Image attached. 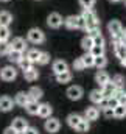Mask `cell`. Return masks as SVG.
<instances>
[{
  "label": "cell",
  "instance_id": "obj_22",
  "mask_svg": "<svg viewBox=\"0 0 126 134\" xmlns=\"http://www.w3.org/2000/svg\"><path fill=\"white\" fill-rule=\"evenodd\" d=\"M62 24L68 30H76V16H68L62 20Z\"/></svg>",
  "mask_w": 126,
  "mask_h": 134
},
{
  "label": "cell",
  "instance_id": "obj_8",
  "mask_svg": "<svg viewBox=\"0 0 126 134\" xmlns=\"http://www.w3.org/2000/svg\"><path fill=\"white\" fill-rule=\"evenodd\" d=\"M17 133H24L27 128H28V123H27V120L25 119H22V117H17V119H14L13 120V125H11Z\"/></svg>",
  "mask_w": 126,
  "mask_h": 134
},
{
  "label": "cell",
  "instance_id": "obj_13",
  "mask_svg": "<svg viewBox=\"0 0 126 134\" xmlns=\"http://www.w3.org/2000/svg\"><path fill=\"white\" fill-rule=\"evenodd\" d=\"M13 109V100L9 98V97H0V111H3V112H8V111H11Z\"/></svg>",
  "mask_w": 126,
  "mask_h": 134
},
{
  "label": "cell",
  "instance_id": "obj_23",
  "mask_svg": "<svg viewBox=\"0 0 126 134\" xmlns=\"http://www.w3.org/2000/svg\"><path fill=\"white\" fill-rule=\"evenodd\" d=\"M28 94H25V92H19L17 95H16V98H14V101H16V104H19V106H25L27 103H28Z\"/></svg>",
  "mask_w": 126,
  "mask_h": 134
},
{
  "label": "cell",
  "instance_id": "obj_17",
  "mask_svg": "<svg viewBox=\"0 0 126 134\" xmlns=\"http://www.w3.org/2000/svg\"><path fill=\"white\" fill-rule=\"evenodd\" d=\"M37 76H39V72L36 69H33V67H30L28 70H24V78L27 81H36Z\"/></svg>",
  "mask_w": 126,
  "mask_h": 134
},
{
  "label": "cell",
  "instance_id": "obj_50",
  "mask_svg": "<svg viewBox=\"0 0 126 134\" xmlns=\"http://www.w3.org/2000/svg\"><path fill=\"white\" fill-rule=\"evenodd\" d=\"M123 33H125V34H126V28H125V31H123Z\"/></svg>",
  "mask_w": 126,
  "mask_h": 134
},
{
  "label": "cell",
  "instance_id": "obj_49",
  "mask_svg": "<svg viewBox=\"0 0 126 134\" xmlns=\"http://www.w3.org/2000/svg\"><path fill=\"white\" fill-rule=\"evenodd\" d=\"M0 2H9V0H0Z\"/></svg>",
  "mask_w": 126,
  "mask_h": 134
},
{
  "label": "cell",
  "instance_id": "obj_36",
  "mask_svg": "<svg viewBox=\"0 0 126 134\" xmlns=\"http://www.w3.org/2000/svg\"><path fill=\"white\" fill-rule=\"evenodd\" d=\"M81 59H83V63H84V66H86V67H92V66H94L95 56H92V55L87 52L86 55H83V56H81Z\"/></svg>",
  "mask_w": 126,
  "mask_h": 134
},
{
  "label": "cell",
  "instance_id": "obj_39",
  "mask_svg": "<svg viewBox=\"0 0 126 134\" xmlns=\"http://www.w3.org/2000/svg\"><path fill=\"white\" fill-rule=\"evenodd\" d=\"M76 28H79V30H86V20H84V17L79 14V16H76Z\"/></svg>",
  "mask_w": 126,
  "mask_h": 134
},
{
  "label": "cell",
  "instance_id": "obj_6",
  "mask_svg": "<svg viewBox=\"0 0 126 134\" xmlns=\"http://www.w3.org/2000/svg\"><path fill=\"white\" fill-rule=\"evenodd\" d=\"M67 97L70 100H79L83 97V89L79 86H70L67 89Z\"/></svg>",
  "mask_w": 126,
  "mask_h": 134
},
{
  "label": "cell",
  "instance_id": "obj_38",
  "mask_svg": "<svg viewBox=\"0 0 126 134\" xmlns=\"http://www.w3.org/2000/svg\"><path fill=\"white\" fill-rule=\"evenodd\" d=\"M41 66H45V64H48L50 63V55L48 53H45V52H41V56H39V61H37Z\"/></svg>",
  "mask_w": 126,
  "mask_h": 134
},
{
  "label": "cell",
  "instance_id": "obj_19",
  "mask_svg": "<svg viewBox=\"0 0 126 134\" xmlns=\"http://www.w3.org/2000/svg\"><path fill=\"white\" fill-rule=\"evenodd\" d=\"M81 120H83V117H81L79 114H70V115L67 117V123H68L72 128H76Z\"/></svg>",
  "mask_w": 126,
  "mask_h": 134
},
{
  "label": "cell",
  "instance_id": "obj_34",
  "mask_svg": "<svg viewBox=\"0 0 126 134\" xmlns=\"http://www.w3.org/2000/svg\"><path fill=\"white\" fill-rule=\"evenodd\" d=\"M107 64V59L104 58V55H101V56H95L94 59V66L98 67V69H103V67Z\"/></svg>",
  "mask_w": 126,
  "mask_h": 134
},
{
  "label": "cell",
  "instance_id": "obj_7",
  "mask_svg": "<svg viewBox=\"0 0 126 134\" xmlns=\"http://www.w3.org/2000/svg\"><path fill=\"white\" fill-rule=\"evenodd\" d=\"M11 48L24 53V52L27 50V42H25V39H24V37H14L13 42H11Z\"/></svg>",
  "mask_w": 126,
  "mask_h": 134
},
{
  "label": "cell",
  "instance_id": "obj_33",
  "mask_svg": "<svg viewBox=\"0 0 126 134\" xmlns=\"http://www.w3.org/2000/svg\"><path fill=\"white\" fill-rule=\"evenodd\" d=\"M89 128H90V126H89V120L83 119V120L79 122V125H78L75 130H76L78 133H87V131H89Z\"/></svg>",
  "mask_w": 126,
  "mask_h": 134
},
{
  "label": "cell",
  "instance_id": "obj_2",
  "mask_svg": "<svg viewBox=\"0 0 126 134\" xmlns=\"http://www.w3.org/2000/svg\"><path fill=\"white\" fill-rule=\"evenodd\" d=\"M27 39L31 44H42L45 41V34H44V31L41 28H31L27 33Z\"/></svg>",
  "mask_w": 126,
  "mask_h": 134
},
{
  "label": "cell",
  "instance_id": "obj_18",
  "mask_svg": "<svg viewBox=\"0 0 126 134\" xmlns=\"http://www.w3.org/2000/svg\"><path fill=\"white\" fill-rule=\"evenodd\" d=\"M28 98H30V100L39 101L42 98V89H41V87H31V89L28 91Z\"/></svg>",
  "mask_w": 126,
  "mask_h": 134
},
{
  "label": "cell",
  "instance_id": "obj_35",
  "mask_svg": "<svg viewBox=\"0 0 126 134\" xmlns=\"http://www.w3.org/2000/svg\"><path fill=\"white\" fill-rule=\"evenodd\" d=\"M17 64L20 66V69H22V70H28L30 67H33V63L28 59V58H27V56H22V58H20V61H19Z\"/></svg>",
  "mask_w": 126,
  "mask_h": 134
},
{
  "label": "cell",
  "instance_id": "obj_15",
  "mask_svg": "<svg viewBox=\"0 0 126 134\" xmlns=\"http://www.w3.org/2000/svg\"><path fill=\"white\" fill-rule=\"evenodd\" d=\"M95 81H96L100 86H103V84H106L107 81H111V78H109V75H107L104 70H98L96 75H95Z\"/></svg>",
  "mask_w": 126,
  "mask_h": 134
},
{
  "label": "cell",
  "instance_id": "obj_12",
  "mask_svg": "<svg viewBox=\"0 0 126 134\" xmlns=\"http://www.w3.org/2000/svg\"><path fill=\"white\" fill-rule=\"evenodd\" d=\"M51 112H53V109H51V106H50L48 103L39 104V111H37V114H39L41 117H44V119H48V117L51 115Z\"/></svg>",
  "mask_w": 126,
  "mask_h": 134
},
{
  "label": "cell",
  "instance_id": "obj_46",
  "mask_svg": "<svg viewBox=\"0 0 126 134\" xmlns=\"http://www.w3.org/2000/svg\"><path fill=\"white\" fill-rule=\"evenodd\" d=\"M24 134H39V133H37V130H34V128H30V126H28V128L24 131Z\"/></svg>",
  "mask_w": 126,
  "mask_h": 134
},
{
  "label": "cell",
  "instance_id": "obj_42",
  "mask_svg": "<svg viewBox=\"0 0 126 134\" xmlns=\"http://www.w3.org/2000/svg\"><path fill=\"white\" fill-rule=\"evenodd\" d=\"M103 114H104V117H107V119H112L114 117V108H103Z\"/></svg>",
  "mask_w": 126,
  "mask_h": 134
},
{
  "label": "cell",
  "instance_id": "obj_27",
  "mask_svg": "<svg viewBox=\"0 0 126 134\" xmlns=\"http://www.w3.org/2000/svg\"><path fill=\"white\" fill-rule=\"evenodd\" d=\"M104 98V95H103V92H101V89H94L92 92H90V100L94 101V103H100V101Z\"/></svg>",
  "mask_w": 126,
  "mask_h": 134
},
{
  "label": "cell",
  "instance_id": "obj_1",
  "mask_svg": "<svg viewBox=\"0 0 126 134\" xmlns=\"http://www.w3.org/2000/svg\"><path fill=\"white\" fill-rule=\"evenodd\" d=\"M81 16L86 20V30L89 31L90 36L100 33V20H98L96 14L92 11V8H84V11L81 13Z\"/></svg>",
  "mask_w": 126,
  "mask_h": 134
},
{
  "label": "cell",
  "instance_id": "obj_47",
  "mask_svg": "<svg viewBox=\"0 0 126 134\" xmlns=\"http://www.w3.org/2000/svg\"><path fill=\"white\" fill-rule=\"evenodd\" d=\"M98 104H100V106H101V108H107V98H106V97H104V98H103V100L100 101V103H98Z\"/></svg>",
  "mask_w": 126,
  "mask_h": 134
},
{
  "label": "cell",
  "instance_id": "obj_43",
  "mask_svg": "<svg viewBox=\"0 0 126 134\" xmlns=\"http://www.w3.org/2000/svg\"><path fill=\"white\" fill-rule=\"evenodd\" d=\"M79 5L83 8H92L95 5V0H79Z\"/></svg>",
  "mask_w": 126,
  "mask_h": 134
},
{
  "label": "cell",
  "instance_id": "obj_25",
  "mask_svg": "<svg viewBox=\"0 0 126 134\" xmlns=\"http://www.w3.org/2000/svg\"><path fill=\"white\" fill-rule=\"evenodd\" d=\"M114 117H117V119L126 117V106L125 104H117L114 108Z\"/></svg>",
  "mask_w": 126,
  "mask_h": 134
},
{
  "label": "cell",
  "instance_id": "obj_40",
  "mask_svg": "<svg viewBox=\"0 0 126 134\" xmlns=\"http://www.w3.org/2000/svg\"><path fill=\"white\" fill-rule=\"evenodd\" d=\"M92 39H94V45H104V37H103L100 33L94 34Z\"/></svg>",
  "mask_w": 126,
  "mask_h": 134
},
{
  "label": "cell",
  "instance_id": "obj_10",
  "mask_svg": "<svg viewBox=\"0 0 126 134\" xmlns=\"http://www.w3.org/2000/svg\"><path fill=\"white\" fill-rule=\"evenodd\" d=\"M115 91H117V87L112 84V81H107L106 84H103V86H101V92H103V95H104L106 98H109V97H114Z\"/></svg>",
  "mask_w": 126,
  "mask_h": 134
},
{
  "label": "cell",
  "instance_id": "obj_32",
  "mask_svg": "<svg viewBox=\"0 0 126 134\" xmlns=\"http://www.w3.org/2000/svg\"><path fill=\"white\" fill-rule=\"evenodd\" d=\"M9 27H3V25H0V41H3V42H8V39H9Z\"/></svg>",
  "mask_w": 126,
  "mask_h": 134
},
{
  "label": "cell",
  "instance_id": "obj_30",
  "mask_svg": "<svg viewBox=\"0 0 126 134\" xmlns=\"http://www.w3.org/2000/svg\"><path fill=\"white\" fill-rule=\"evenodd\" d=\"M114 97L117 98L118 104H125L126 106V92L123 91V89H117L115 94H114Z\"/></svg>",
  "mask_w": 126,
  "mask_h": 134
},
{
  "label": "cell",
  "instance_id": "obj_11",
  "mask_svg": "<svg viewBox=\"0 0 126 134\" xmlns=\"http://www.w3.org/2000/svg\"><path fill=\"white\" fill-rule=\"evenodd\" d=\"M65 70H68V64H67L64 59H56V61L53 63V72H55V75L62 73Z\"/></svg>",
  "mask_w": 126,
  "mask_h": 134
},
{
  "label": "cell",
  "instance_id": "obj_44",
  "mask_svg": "<svg viewBox=\"0 0 126 134\" xmlns=\"http://www.w3.org/2000/svg\"><path fill=\"white\" fill-rule=\"evenodd\" d=\"M117 104H118V101H117L115 97H109V98H107V106H109V108H115Z\"/></svg>",
  "mask_w": 126,
  "mask_h": 134
},
{
  "label": "cell",
  "instance_id": "obj_29",
  "mask_svg": "<svg viewBox=\"0 0 126 134\" xmlns=\"http://www.w3.org/2000/svg\"><path fill=\"white\" fill-rule=\"evenodd\" d=\"M112 84L117 87V89H123L125 87V76L123 75H115L112 78Z\"/></svg>",
  "mask_w": 126,
  "mask_h": 134
},
{
  "label": "cell",
  "instance_id": "obj_45",
  "mask_svg": "<svg viewBox=\"0 0 126 134\" xmlns=\"http://www.w3.org/2000/svg\"><path fill=\"white\" fill-rule=\"evenodd\" d=\"M3 134H19V133H17V131H16V130H14L13 126H8V128H6V130L3 131Z\"/></svg>",
  "mask_w": 126,
  "mask_h": 134
},
{
  "label": "cell",
  "instance_id": "obj_14",
  "mask_svg": "<svg viewBox=\"0 0 126 134\" xmlns=\"http://www.w3.org/2000/svg\"><path fill=\"white\" fill-rule=\"evenodd\" d=\"M13 22V16L9 11H0V25L3 27H9Z\"/></svg>",
  "mask_w": 126,
  "mask_h": 134
},
{
  "label": "cell",
  "instance_id": "obj_24",
  "mask_svg": "<svg viewBox=\"0 0 126 134\" xmlns=\"http://www.w3.org/2000/svg\"><path fill=\"white\" fill-rule=\"evenodd\" d=\"M24 56V53L22 52H17V50H9V53H8V59L11 61V63H19L20 61V58Z\"/></svg>",
  "mask_w": 126,
  "mask_h": 134
},
{
  "label": "cell",
  "instance_id": "obj_28",
  "mask_svg": "<svg viewBox=\"0 0 126 134\" xmlns=\"http://www.w3.org/2000/svg\"><path fill=\"white\" fill-rule=\"evenodd\" d=\"M39 56H41V52H39L37 48H31V50L27 52V58H28L31 63H37V61H39Z\"/></svg>",
  "mask_w": 126,
  "mask_h": 134
},
{
  "label": "cell",
  "instance_id": "obj_5",
  "mask_svg": "<svg viewBox=\"0 0 126 134\" xmlns=\"http://www.w3.org/2000/svg\"><path fill=\"white\" fill-rule=\"evenodd\" d=\"M47 25L50 28H59L62 25V17L59 13H50L47 17Z\"/></svg>",
  "mask_w": 126,
  "mask_h": 134
},
{
  "label": "cell",
  "instance_id": "obj_41",
  "mask_svg": "<svg viewBox=\"0 0 126 134\" xmlns=\"http://www.w3.org/2000/svg\"><path fill=\"white\" fill-rule=\"evenodd\" d=\"M73 69H75V70H84V69H86V66H84V63H83L81 58H78V59L73 61Z\"/></svg>",
  "mask_w": 126,
  "mask_h": 134
},
{
  "label": "cell",
  "instance_id": "obj_3",
  "mask_svg": "<svg viewBox=\"0 0 126 134\" xmlns=\"http://www.w3.org/2000/svg\"><path fill=\"white\" fill-rule=\"evenodd\" d=\"M107 30L111 33V37H122L123 36V25L118 20H111L107 24Z\"/></svg>",
  "mask_w": 126,
  "mask_h": 134
},
{
  "label": "cell",
  "instance_id": "obj_26",
  "mask_svg": "<svg viewBox=\"0 0 126 134\" xmlns=\"http://www.w3.org/2000/svg\"><path fill=\"white\" fill-rule=\"evenodd\" d=\"M56 80H58V83H68L70 80H72V73H70V70H65L62 73H58L56 75Z\"/></svg>",
  "mask_w": 126,
  "mask_h": 134
},
{
  "label": "cell",
  "instance_id": "obj_48",
  "mask_svg": "<svg viewBox=\"0 0 126 134\" xmlns=\"http://www.w3.org/2000/svg\"><path fill=\"white\" fill-rule=\"evenodd\" d=\"M111 2H120V0H111Z\"/></svg>",
  "mask_w": 126,
  "mask_h": 134
},
{
  "label": "cell",
  "instance_id": "obj_51",
  "mask_svg": "<svg viewBox=\"0 0 126 134\" xmlns=\"http://www.w3.org/2000/svg\"><path fill=\"white\" fill-rule=\"evenodd\" d=\"M125 2H126V0H125Z\"/></svg>",
  "mask_w": 126,
  "mask_h": 134
},
{
  "label": "cell",
  "instance_id": "obj_31",
  "mask_svg": "<svg viewBox=\"0 0 126 134\" xmlns=\"http://www.w3.org/2000/svg\"><path fill=\"white\" fill-rule=\"evenodd\" d=\"M89 53L92 56H101V55H104V45H92V48L89 50Z\"/></svg>",
  "mask_w": 126,
  "mask_h": 134
},
{
  "label": "cell",
  "instance_id": "obj_21",
  "mask_svg": "<svg viewBox=\"0 0 126 134\" xmlns=\"http://www.w3.org/2000/svg\"><path fill=\"white\" fill-rule=\"evenodd\" d=\"M92 45H94V39H92V36H90V34L84 36V37H83V41H81V47H83V50L89 52V50L92 48Z\"/></svg>",
  "mask_w": 126,
  "mask_h": 134
},
{
  "label": "cell",
  "instance_id": "obj_37",
  "mask_svg": "<svg viewBox=\"0 0 126 134\" xmlns=\"http://www.w3.org/2000/svg\"><path fill=\"white\" fill-rule=\"evenodd\" d=\"M9 50H11V44H9V42L0 41V55H8Z\"/></svg>",
  "mask_w": 126,
  "mask_h": 134
},
{
  "label": "cell",
  "instance_id": "obj_20",
  "mask_svg": "<svg viewBox=\"0 0 126 134\" xmlns=\"http://www.w3.org/2000/svg\"><path fill=\"white\" fill-rule=\"evenodd\" d=\"M100 115V111L96 108H87L86 109V114H84V119L86 120H96Z\"/></svg>",
  "mask_w": 126,
  "mask_h": 134
},
{
  "label": "cell",
  "instance_id": "obj_9",
  "mask_svg": "<svg viewBox=\"0 0 126 134\" xmlns=\"http://www.w3.org/2000/svg\"><path fill=\"white\" fill-rule=\"evenodd\" d=\"M59 120L58 119H53V117H48V120H45V130L48 133H56L59 130Z\"/></svg>",
  "mask_w": 126,
  "mask_h": 134
},
{
  "label": "cell",
  "instance_id": "obj_16",
  "mask_svg": "<svg viewBox=\"0 0 126 134\" xmlns=\"http://www.w3.org/2000/svg\"><path fill=\"white\" fill-rule=\"evenodd\" d=\"M25 109H27V112H28V114L36 115V114H37V111H39V101L28 100V103L25 104Z\"/></svg>",
  "mask_w": 126,
  "mask_h": 134
},
{
  "label": "cell",
  "instance_id": "obj_4",
  "mask_svg": "<svg viewBox=\"0 0 126 134\" xmlns=\"http://www.w3.org/2000/svg\"><path fill=\"white\" fill-rule=\"evenodd\" d=\"M16 76H17V70L13 66H6L0 70V78L3 81H13V80H16Z\"/></svg>",
  "mask_w": 126,
  "mask_h": 134
}]
</instances>
